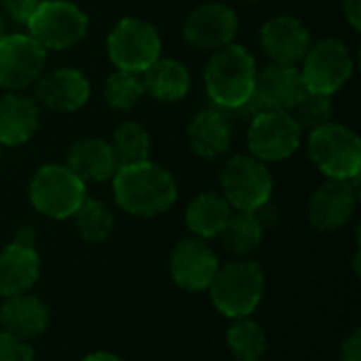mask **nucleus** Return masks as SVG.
<instances>
[{"instance_id":"obj_9","label":"nucleus","mask_w":361,"mask_h":361,"mask_svg":"<svg viewBox=\"0 0 361 361\" xmlns=\"http://www.w3.org/2000/svg\"><path fill=\"white\" fill-rule=\"evenodd\" d=\"M161 36L137 17H123L108 34V57L116 70L142 74L161 57Z\"/></svg>"},{"instance_id":"obj_35","label":"nucleus","mask_w":361,"mask_h":361,"mask_svg":"<svg viewBox=\"0 0 361 361\" xmlns=\"http://www.w3.org/2000/svg\"><path fill=\"white\" fill-rule=\"evenodd\" d=\"M34 241H36V235H34V231H32L30 226L19 228V231H17V235H15V243H19V245L34 247Z\"/></svg>"},{"instance_id":"obj_21","label":"nucleus","mask_w":361,"mask_h":361,"mask_svg":"<svg viewBox=\"0 0 361 361\" xmlns=\"http://www.w3.org/2000/svg\"><path fill=\"white\" fill-rule=\"evenodd\" d=\"M49 307L30 294L8 296L0 305V326L2 332L13 334L21 341H32L49 328Z\"/></svg>"},{"instance_id":"obj_34","label":"nucleus","mask_w":361,"mask_h":361,"mask_svg":"<svg viewBox=\"0 0 361 361\" xmlns=\"http://www.w3.org/2000/svg\"><path fill=\"white\" fill-rule=\"evenodd\" d=\"M343 13L345 19L351 23L355 32L361 30V0H343Z\"/></svg>"},{"instance_id":"obj_32","label":"nucleus","mask_w":361,"mask_h":361,"mask_svg":"<svg viewBox=\"0 0 361 361\" xmlns=\"http://www.w3.org/2000/svg\"><path fill=\"white\" fill-rule=\"evenodd\" d=\"M42 0H0V13L19 25H27Z\"/></svg>"},{"instance_id":"obj_6","label":"nucleus","mask_w":361,"mask_h":361,"mask_svg":"<svg viewBox=\"0 0 361 361\" xmlns=\"http://www.w3.org/2000/svg\"><path fill=\"white\" fill-rule=\"evenodd\" d=\"M220 188L233 212H258L271 201L273 176L260 159L235 154L220 169Z\"/></svg>"},{"instance_id":"obj_13","label":"nucleus","mask_w":361,"mask_h":361,"mask_svg":"<svg viewBox=\"0 0 361 361\" xmlns=\"http://www.w3.org/2000/svg\"><path fill=\"white\" fill-rule=\"evenodd\" d=\"M239 32L237 13L224 2H205L184 21V40L201 51H218L235 40Z\"/></svg>"},{"instance_id":"obj_19","label":"nucleus","mask_w":361,"mask_h":361,"mask_svg":"<svg viewBox=\"0 0 361 361\" xmlns=\"http://www.w3.org/2000/svg\"><path fill=\"white\" fill-rule=\"evenodd\" d=\"M40 277V256L36 247L8 243L0 250V296L27 294Z\"/></svg>"},{"instance_id":"obj_1","label":"nucleus","mask_w":361,"mask_h":361,"mask_svg":"<svg viewBox=\"0 0 361 361\" xmlns=\"http://www.w3.org/2000/svg\"><path fill=\"white\" fill-rule=\"evenodd\" d=\"M112 190L116 205L137 218L165 214L178 199L176 178L152 161L118 167L112 178Z\"/></svg>"},{"instance_id":"obj_23","label":"nucleus","mask_w":361,"mask_h":361,"mask_svg":"<svg viewBox=\"0 0 361 361\" xmlns=\"http://www.w3.org/2000/svg\"><path fill=\"white\" fill-rule=\"evenodd\" d=\"M231 123L218 110H201L188 125L190 148L201 159H218L231 146Z\"/></svg>"},{"instance_id":"obj_33","label":"nucleus","mask_w":361,"mask_h":361,"mask_svg":"<svg viewBox=\"0 0 361 361\" xmlns=\"http://www.w3.org/2000/svg\"><path fill=\"white\" fill-rule=\"evenodd\" d=\"M341 361H361V332L357 328L341 345Z\"/></svg>"},{"instance_id":"obj_25","label":"nucleus","mask_w":361,"mask_h":361,"mask_svg":"<svg viewBox=\"0 0 361 361\" xmlns=\"http://www.w3.org/2000/svg\"><path fill=\"white\" fill-rule=\"evenodd\" d=\"M218 237L226 252L245 258L260 247L264 239V224L256 212H233Z\"/></svg>"},{"instance_id":"obj_11","label":"nucleus","mask_w":361,"mask_h":361,"mask_svg":"<svg viewBox=\"0 0 361 361\" xmlns=\"http://www.w3.org/2000/svg\"><path fill=\"white\" fill-rule=\"evenodd\" d=\"M307 87L296 66L269 63L256 72L254 95L237 112L250 114V118L262 110H283L292 112L296 104L305 97Z\"/></svg>"},{"instance_id":"obj_16","label":"nucleus","mask_w":361,"mask_h":361,"mask_svg":"<svg viewBox=\"0 0 361 361\" xmlns=\"http://www.w3.org/2000/svg\"><path fill=\"white\" fill-rule=\"evenodd\" d=\"M355 207L353 180H326L309 201V222L322 233H334L353 218Z\"/></svg>"},{"instance_id":"obj_18","label":"nucleus","mask_w":361,"mask_h":361,"mask_svg":"<svg viewBox=\"0 0 361 361\" xmlns=\"http://www.w3.org/2000/svg\"><path fill=\"white\" fill-rule=\"evenodd\" d=\"M66 165L85 184L87 182H93V184L108 182L114 178V173L121 167L110 142L104 137H95V135L76 140L68 150Z\"/></svg>"},{"instance_id":"obj_36","label":"nucleus","mask_w":361,"mask_h":361,"mask_svg":"<svg viewBox=\"0 0 361 361\" xmlns=\"http://www.w3.org/2000/svg\"><path fill=\"white\" fill-rule=\"evenodd\" d=\"M82 361H125L123 357L114 355V353H108V351H97V353H91L87 355Z\"/></svg>"},{"instance_id":"obj_3","label":"nucleus","mask_w":361,"mask_h":361,"mask_svg":"<svg viewBox=\"0 0 361 361\" xmlns=\"http://www.w3.org/2000/svg\"><path fill=\"white\" fill-rule=\"evenodd\" d=\"M207 290L212 305L224 317H250L262 300L264 273L252 260H233L218 269Z\"/></svg>"},{"instance_id":"obj_12","label":"nucleus","mask_w":361,"mask_h":361,"mask_svg":"<svg viewBox=\"0 0 361 361\" xmlns=\"http://www.w3.org/2000/svg\"><path fill=\"white\" fill-rule=\"evenodd\" d=\"M47 49L30 34H4L0 38V87L21 91L44 72Z\"/></svg>"},{"instance_id":"obj_22","label":"nucleus","mask_w":361,"mask_h":361,"mask_svg":"<svg viewBox=\"0 0 361 361\" xmlns=\"http://www.w3.org/2000/svg\"><path fill=\"white\" fill-rule=\"evenodd\" d=\"M144 91L163 104H176L190 91L188 68L171 57H159L148 70L142 72Z\"/></svg>"},{"instance_id":"obj_4","label":"nucleus","mask_w":361,"mask_h":361,"mask_svg":"<svg viewBox=\"0 0 361 361\" xmlns=\"http://www.w3.org/2000/svg\"><path fill=\"white\" fill-rule=\"evenodd\" d=\"M309 159L328 180H355L361 169L360 135L338 123L309 131Z\"/></svg>"},{"instance_id":"obj_24","label":"nucleus","mask_w":361,"mask_h":361,"mask_svg":"<svg viewBox=\"0 0 361 361\" xmlns=\"http://www.w3.org/2000/svg\"><path fill=\"white\" fill-rule=\"evenodd\" d=\"M231 214L233 207L226 203V199L220 192H201L188 203L184 220L195 237L207 241V239H216L222 233Z\"/></svg>"},{"instance_id":"obj_2","label":"nucleus","mask_w":361,"mask_h":361,"mask_svg":"<svg viewBox=\"0 0 361 361\" xmlns=\"http://www.w3.org/2000/svg\"><path fill=\"white\" fill-rule=\"evenodd\" d=\"M256 59L241 44H226L218 51H212V57L205 66L203 80L207 97L226 112H237L254 95L256 82Z\"/></svg>"},{"instance_id":"obj_17","label":"nucleus","mask_w":361,"mask_h":361,"mask_svg":"<svg viewBox=\"0 0 361 361\" xmlns=\"http://www.w3.org/2000/svg\"><path fill=\"white\" fill-rule=\"evenodd\" d=\"M260 44L273 63L296 66L311 47V32L292 15H275L260 27Z\"/></svg>"},{"instance_id":"obj_30","label":"nucleus","mask_w":361,"mask_h":361,"mask_svg":"<svg viewBox=\"0 0 361 361\" xmlns=\"http://www.w3.org/2000/svg\"><path fill=\"white\" fill-rule=\"evenodd\" d=\"M332 112H334L332 95L307 91L305 97L292 110V116L296 118V123L300 125L302 131H313L317 127L332 123Z\"/></svg>"},{"instance_id":"obj_14","label":"nucleus","mask_w":361,"mask_h":361,"mask_svg":"<svg viewBox=\"0 0 361 361\" xmlns=\"http://www.w3.org/2000/svg\"><path fill=\"white\" fill-rule=\"evenodd\" d=\"M220 269L216 252L199 237L182 239L169 256V273L178 288L205 292Z\"/></svg>"},{"instance_id":"obj_7","label":"nucleus","mask_w":361,"mask_h":361,"mask_svg":"<svg viewBox=\"0 0 361 361\" xmlns=\"http://www.w3.org/2000/svg\"><path fill=\"white\" fill-rule=\"evenodd\" d=\"M25 27L47 51H66L87 36L89 17L70 0H42Z\"/></svg>"},{"instance_id":"obj_37","label":"nucleus","mask_w":361,"mask_h":361,"mask_svg":"<svg viewBox=\"0 0 361 361\" xmlns=\"http://www.w3.org/2000/svg\"><path fill=\"white\" fill-rule=\"evenodd\" d=\"M4 36V15L0 13V38Z\"/></svg>"},{"instance_id":"obj_31","label":"nucleus","mask_w":361,"mask_h":361,"mask_svg":"<svg viewBox=\"0 0 361 361\" xmlns=\"http://www.w3.org/2000/svg\"><path fill=\"white\" fill-rule=\"evenodd\" d=\"M0 361H34V349L27 341L0 332Z\"/></svg>"},{"instance_id":"obj_27","label":"nucleus","mask_w":361,"mask_h":361,"mask_svg":"<svg viewBox=\"0 0 361 361\" xmlns=\"http://www.w3.org/2000/svg\"><path fill=\"white\" fill-rule=\"evenodd\" d=\"M110 146H112L121 167L148 161V157H150V135H148L146 127L135 121H123L114 129Z\"/></svg>"},{"instance_id":"obj_8","label":"nucleus","mask_w":361,"mask_h":361,"mask_svg":"<svg viewBox=\"0 0 361 361\" xmlns=\"http://www.w3.org/2000/svg\"><path fill=\"white\" fill-rule=\"evenodd\" d=\"M302 135L305 131L292 112L262 110L250 118L247 148L250 154L262 163H279L290 159L300 148Z\"/></svg>"},{"instance_id":"obj_26","label":"nucleus","mask_w":361,"mask_h":361,"mask_svg":"<svg viewBox=\"0 0 361 361\" xmlns=\"http://www.w3.org/2000/svg\"><path fill=\"white\" fill-rule=\"evenodd\" d=\"M226 345L235 360L239 361H260L267 353L269 341L262 326L250 317L235 319V324L226 332Z\"/></svg>"},{"instance_id":"obj_10","label":"nucleus","mask_w":361,"mask_h":361,"mask_svg":"<svg viewBox=\"0 0 361 361\" xmlns=\"http://www.w3.org/2000/svg\"><path fill=\"white\" fill-rule=\"evenodd\" d=\"M300 61L302 68L298 70L307 91L324 95H334L338 89H343L355 68L349 47L338 38L317 40L307 49Z\"/></svg>"},{"instance_id":"obj_29","label":"nucleus","mask_w":361,"mask_h":361,"mask_svg":"<svg viewBox=\"0 0 361 361\" xmlns=\"http://www.w3.org/2000/svg\"><path fill=\"white\" fill-rule=\"evenodd\" d=\"M144 82L142 74L116 70L112 72L104 82V99L110 108L118 112H129L137 106V102L144 97Z\"/></svg>"},{"instance_id":"obj_28","label":"nucleus","mask_w":361,"mask_h":361,"mask_svg":"<svg viewBox=\"0 0 361 361\" xmlns=\"http://www.w3.org/2000/svg\"><path fill=\"white\" fill-rule=\"evenodd\" d=\"M72 218H74V228L78 237L87 243L106 241L114 226L112 212L99 199H85Z\"/></svg>"},{"instance_id":"obj_15","label":"nucleus","mask_w":361,"mask_h":361,"mask_svg":"<svg viewBox=\"0 0 361 361\" xmlns=\"http://www.w3.org/2000/svg\"><path fill=\"white\" fill-rule=\"evenodd\" d=\"M91 95V85L80 70L59 68L34 82V102L51 112H76Z\"/></svg>"},{"instance_id":"obj_5","label":"nucleus","mask_w":361,"mask_h":361,"mask_svg":"<svg viewBox=\"0 0 361 361\" xmlns=\"http://www.w3.org/2000/svg\"><path fill=\"white\" fill-rule=\"evenodd\" d=\"M87 199V184L68 167L59 163L42 165L30 182L32 207L51 218L68 220Z\"/></svg>"},{"instance_id":"obj_38","label":"nucleus","mask_w":361,"mask_h":361,"mask_svg":"<svg viewBox=\"0 0 361 361\" xmlns=\"http://www.w3.org/2000/svg\"><path fill=\"white\" fill-rule=\"evenodd\" d=\"M243 2H258V0H243Z\"/></svg>"},{"instance_id":"obj_20","label":"nucleus","mask_w":361,"mask_h":361,"mask_svg":"<svg viewBox=\"0 0 361 361\" xmlns=\"http://www.w3.org/2000/svg\"><path fill=\"white\" fill-rule=\"evenodd\" d=\"M40 125L38 104L19 93L8 91L0 95V144L2 146H21L25 144Z\"/></svg>"}]
</instances>
